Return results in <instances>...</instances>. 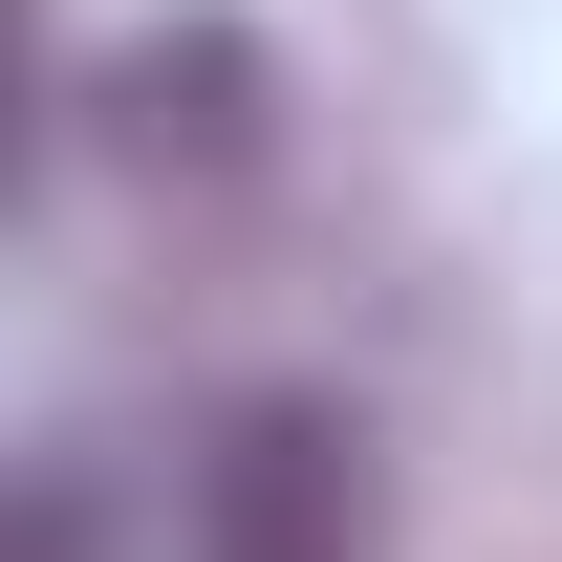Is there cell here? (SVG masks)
<instances>
[{"mask_svg": "<svg viewBox=\"0 0 562 562\" xmlns=\"http://www.w3.org/2000/svg\"><path fill=\"white\" fill-rule=\"evenodd\" d=\"M173 562H368V432L325 390H260V412H216L195 454V541Z\"/></svg>", "mask_w": 562, "mask_h": 562, "instance_id": "1", "label": "cell"}, {"mask_svg": "<svg viewBox=\"0 0 562 562\" xmlns=\"http://www.w3.org/2000/svg\"><path fill=\"white\" fill-rule=\"evenodd\" d=\"M238 87H260V44H238V22L131 44V66H109V151H238Z\"/></svg>", "mask_w": 562, "mask_h": 562, "instance_id": "2", "label": "cell"}]
</instances>
